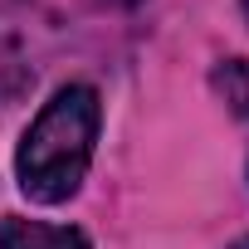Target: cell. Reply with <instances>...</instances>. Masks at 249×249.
Segmentation results:
<instances>
[{
  "instance_id": "277c9868",
  "label": "cell",
  "mask_w": 249,
  "mask_h": 249,
  "mask_svg": "<svg viewBox=\"0 0 249 249\" xmlns=\"http://www.w3.org/2000/svg\"><path fill=\"white\" fill-rule=\"evenodd\" d=\"M98 5H112V10H127V5H142V0H98Z\"/></svg>"
},
{
  "instance_id": "8992f818",
  "label": "cell",
  "mask_w": 249,
  "mask_h": 249,
  "mask_svg": "<svg viewBox=\"0 0 249 249\" xmlns=\"http://www.w3.org/2000/svg\"><path fill=\"white\" fill-rule=\"evenodd\" d=\"M244 10H249V0H244Z\"/></svg>"
},
{
  "instance_id": "5b68a950",
  "label": "cell",
  "mask_w": 249,
  "mask_h": 249,
  "mask_svg": "<svg viewBox=\"0 0 249 249\" xmlns=\"http://www.w3.org/2000/svg\"><path fill=\"white\" fill-rule=\"evenodd\" d=\"M230 249H249V239H239V244H230Z\"/></svg>"
},
{
  "instance_id": "6da1fadb",
  "label": "cell",
  "mask_w": 249,
  "mask_h": 249,
  "mask_svg": "<svg viewBox=\"0 0 249 249\" xmlns=\"http://www.w3.org/2000/svg\"><path fill=\"white\" fill-rule=\"evenodd\" d=\"M93 142H98V93L88 83L59 88L20 142V161H15L20 191L39 205L69 200L88 176Z\"/></svg>"
},
{
  "instance_id": "3957f363",
  "label": "cell",
  "mask_w": 249,
  "mask_h": 249,
  "mask_svg": "<svg viewBox=\"0 0 249 249\" xmlns=\"http://www.w3.org/2000/svg\"><path fill=\"white\" fill-rule=\"evenodd\" d=\"M215 93L230 103L234 117H249V59H225L215 69Z\"/></svg>"
},
{
  "instance_id": "7a4b0ae2",
  "label": "cell",
  "mask_w": 249,
  "mask_h": 249,
  "mask_svg": "<svg viewBox=\"0 0 249 249\" xmlns=\"http://www.w3.org/2000/svg\"><path fill=\"white\" fill-rule=\"evenodd\" d=\"M0 249H93V244L73 225H39V220L5 215L0 220Z\"/></svg>"
}]
</instances>
